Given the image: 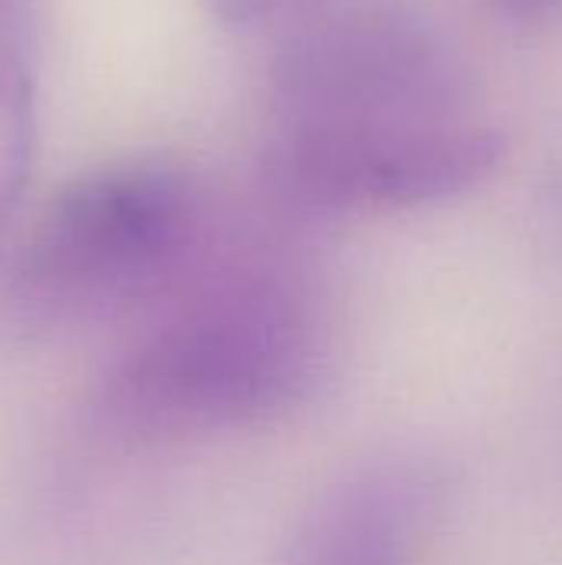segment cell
<instances>
[{"mask_svg":"<svg viewBox=\"0 0 562 565\" xmlns=\"http://www.w3.org/2000/svg\"><path fill=\"white\" fill-rule=\"evenodd\" d=\"M205 10L238 30H262L272 23H295L315 17L325 0H202Z\"/></svg>","mask_w":562,"mask_h":565,"instance_id":"52a82bcc","label":"cell"},{"mask_svg":"<svg viewBox=\"0 0 562 565\" xmlns=\"http://www.w3.org/2000/svg\"><path fill=\"white\" fill-rule=\"evenodd\" d=\"M503 156L497 129L460 119L381 136L268 129L265 175L285 202L311 212L414 209L470 192Z\"/></svg>","mask_w":562,"mask_h":565,"instance_id":"277c9868","label":"cell"},{"mask_svg":"<svg viewBox=\"0 0 562 565\" xmlns=\"http://www.w3.org/2000/svg\"><path fill=\"white\" fill-rule=\"evenodd\" d=\"M457 76L417 20L351 10L301 20L272 66V129L371 136L454 122Z\"/></svg>","mask_w":562,"mask_h":565,"instance_id":"3957f363","label":"cell"},{"mask_svg":"<svg viewBox=\"0 0 562 565\" xmlns=\"http://www.w3.org/2000/svg\"><path fill=\"white\" fill-rule=\"evenodd\" d=\"M441 477L411 460L364 467L305 513L288 565H411L437 510Z\"/></svg>","mask_w":562,"mask_h":565,"instance_id":"5b68a950","label":"cell"},{"mask_svg":"<svg viewBox=\"0 0 562 565\" xmlns=\"http://www.w3.org/2000/svg\"><path fill=\"white\" fill-rule=\"evenodd\" d=\"M33 0H0V60H26L33 46Z\"/></svg>","mask_w":562,"mask_h":565,"instance_id":"ba28073f","label":"cell"},{"mask_svg":"<svg viewBox=\"0 0 562 565\" xmlns=\"http://www.w3.org/2000/svg\"><path fill=\"white\" fill-rule=\"evenodd\" d=\"M205 242L199 182L169 159H123L63 185L23 238L3 318L56 338L152 311L195 275Z\"/></svg>","mask_w":562,"mask_h":565,"instance_id":"7a4b0ae2","label":"cell"},{"mask_svg":"<svg viewBox=\"0 0 562 565\" xmlns=\"http://www.w3.org/2000/svg\"><path fill=\"white\" fill-rule=\"evenodd\" d=\"M497 3L520 20H550L562 13V0H497Z\"/></svg>","mask_w":562,"mask_h":565,"instance_id":"9c48e42d","label":"cell"},{"mask_svg":"<svg viewBox=\"0 0 562 565\" xmlns=\"http://www.w3.org/2000/svg\"><path fill=\"white\" fill-rule=\"evenodd\" d=\"M36 146V89L30 60H0V255L23 205Z\"/></svg>","mask_w":562,"mask_h":565,"instance_id":"8992f818","label":"cell"},{"mask_svg":"<svg viewBox=\"0 0 562 565\" xmlns=\"http://www.w3.org/2000/svg\"><path fill=\"white\" fill-rule=\"evenodd\" d=\"M99 384V417L136 444L275 424L328 377L331 318L301 275L272 265L195 271L149 311Z\"/></svg>","mask_w":562,"mask_h":565,"instance_id":"6da1fadb","label":"cell"}]
</instances>
